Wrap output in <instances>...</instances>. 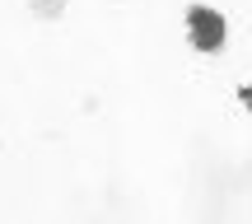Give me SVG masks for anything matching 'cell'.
I'll return each mask as SVG.
<instances>
[{"label":"cell","mask_w":252,"mask_h":224,"mask_svg":"<svg viewBox=\"0 0 252 224\" xmlns=\"http://www.w3.org/2000/svg\"><path fill=\"white\" fill-rule=\"evenodd\" d=\"M187 37H191V47L196 52H224V42H229V24H224V14L220 9H210V5H191L187 9Z\"/></svg>","instance_id":"1"},{"label":"cell","mask_w":252,"mask_h":224,"mask_svg":"<svg viewBox=\"0 0 252 224\" xmlns=\"http://www.w3.org/2000/svg\"><path fill=\"white\" fill-rule=\"evenodd\" d=\"M28 5H33V14H37V19H61L65 0H28Z\"/></svg>","instance_id":"2"}]
</instances>
